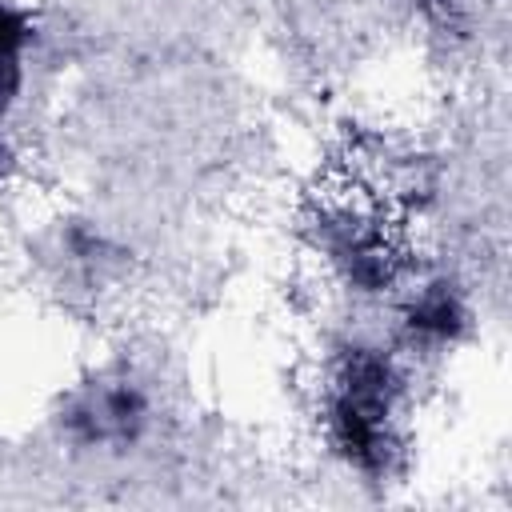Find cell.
I'll list each match as a JSON object with an SVG mask.
<instances>
[{
    "mask_svg": "<svg viewBox=\"0 0 512 512\" xmlns=\"http://www.w3.org/2000/svg\"><path fill=\"white\" fill-rule=\"evenodd\" d=\"M392 400H396V372L376 352H352L332 400H328V432L336 452L364 468L384 472L392 456Z\"/></svg>",
    "mask_w": 512,
    "mask_h": 512,
    "instance_id": "1",
    "label": "cell"
},
{
    "mask_svg": "<svg viewBox=\"0 0 512 512\" xmlns=\"http://www.w3.org/2000/svg\"><path fill=\"white\" fill-rule=\"evenodd\" d=\"M144 420H148V400L128 380L84 392L64 412V424L80 444H132Z\"/></svg>",
    "mask_w": 512,
    "mask_h": 512,
    "instance_id": "2",
    "label": "cell"
},
{
    "mask_svg": "<svg viewBox=\"0 0 512 512\" xmlns=\"http://www.w3.org/2000/svg\"><path fill=\"white\" fill-rule=\"evenodd\" d=\"M408 328L432 340H452L464 328V308L456 300V292H448L444 284L420 292V300L408 308Z\"/></svg>",
    "mask_w": 512,
    "mask_h": 512,
    "instance_id": "3",
    "label": "cell"
},
{
    "mask_svg": "<svg viewBox=\"0 0 512 512\" xmlns=\"http://www.w3.org/2000/svg\"><path fill=\"white\" fill-rule=\"evenodd\" d=\"M32 40V20L24 8L0 0V60H20V52Z\"/></svg>",
    "mask_w": 512,
    "mask_h": 512,
    "instance_id": "4",
    "label": "cell"
}]
</instances>
